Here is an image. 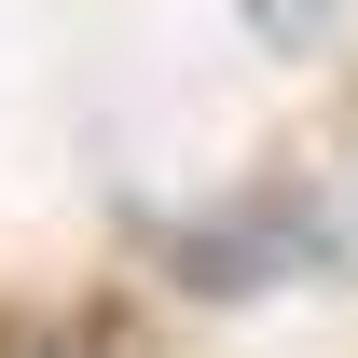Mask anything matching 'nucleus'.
Returning a JSON list of instances; mask_svg holds the SVG:
<instances>
[{"label": "nucleus", "instance_id": "f257e3e1", "mask_svg": "<svg viewBox=\"0 0 358 358\" xmlns=\"http://www.w3.org/2000/svg\"><path fill=\"white\" fill-rule=\"evenodd\" d=\"M345 262V221L317 207L303 179H262V193H234V207H207V221L166 234V275L179 289H207V303H248V289H289V275Z\"/></svg>", "mask_w": 358, "mask_h": 358}]
</instances>
